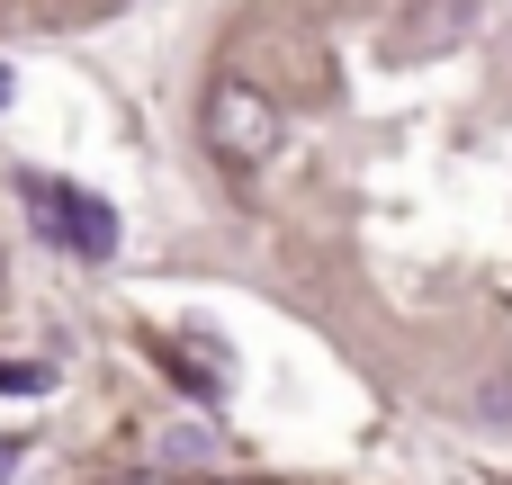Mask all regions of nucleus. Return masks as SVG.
Listing matches in <instances>:
<instances>
[{
	"label": "nucleus",
	"mask_w": 512,
	"mask_h": 485,
	"mask_svg": "<svg viewBox=\"0 0 512 485\" xmlns=\"http://www.w3.org/2000/svg\"><path fill=\"white\" fill-rule=\"evenodd\" d=\"M198 126H207V153H216L225 171H261V162L279 153V108H270V90H252V81H216L207 108H198Z\"/></svg>",
	"instance_id": "obj_1"
},
{
	"label": "nucleus",
	"mask_w": 512,
	"mask_h": 485,
	"mask_svg": "<svg viewBox=\"0 0 512 485\" xmlns=\"http://www.w3.org/2000/svg\"><path fill=\"white\" fill-rule=\"evenodd\" d=\"M27 225H36L54 252H72V261H108V252H117V216H108L99 198H81L72 180H27Z\"/></svg>",
	"instance_id": "obj_2"
},
{
	"label": "nucleus",
	"mask_w": 512,
	"mask_h": 485,
	"mask_svg": "<svg viewBox=\"0 0 512 485\" xmlns=\"http://www.w3.org/2000/svg\"><path fill=\"white\" fill-rule=\"evenodd\" d=\"M459 18H468V0H423V9L405 18V36H414V45H450Z\"/></svg>",
	"instance_id": "obj_3"
},
{
	"label": "nucleus",
	"mask_w": 512,
	"mask_h": 485,
	"mask_svg": "<svg viewBox=\"0 0 512 485\" xmlns=\"http://www.w3.org/2000/svg\"><path fill=\"white\" fill-rule=\"evenodd\" d=\"M162 459H216V432H198V423H171V432H162Z\"/></svg>",
	"instance_id": "obj_4"
},
{
	"label": "nucleus",
	"mask_w": 512,
	"mask_h": 485,
	"mask_svg": "<svg viewBox=\"0 0 512 485\" xmlns=\"http://www.w3.org/2000/svg\"><path fill=\"white\" fill-rule=\"evenodd\" d=\"M0 387H9V396H27V387H45V369H27V360H0Z\"/></svg>",
	"instance_id": "obj_5"
},
{
	"label": "nucleus",
	"mask_w": 512,
	"mask_h": 485,
	"mask_svg": "<svg viewBox=\"0 0 512 485\" xmlns=\"http://www.w3.org/2000/svg\"><path fill=\"white\" fill-rule=\"evenodd\" d=\"M27 459V441H0V485H9V468Z\"/></svg>",
	"instance_id": "obj_6"
},
{
	"label": "nucleus",
	"mask_w": 512,
	"mask_h": 485,
	"mask_svg": "<svg viewBox=\"0 0 512 485\" xmlns=\"http://www.w3.org/2000/svg\"><path fill=\"white\" fill-rule=\"evenodd\" d=\"M126 485H162V477H126Z\"/></svg>",
	"instance_id": "obj_7"
}]
</instances>
